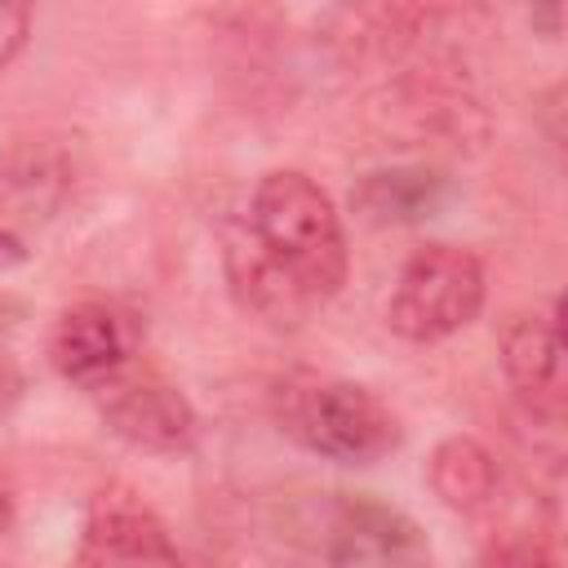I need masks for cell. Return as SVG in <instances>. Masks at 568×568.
<instances>
[{
  "mask_svg": "<svg viewBox=\"0 0 568 568\" xmlns=\"http://www.w3.org/2000/svg\"><path fill=\"white\" fill-rule=\"evenodd\" d=\"M439 178L430 169H382L359 186V204L386 222L426 217L439 204Z\"/></svg>",
  "mask_w": 568,
  "mask_h": 568,
  "instance_id": "10",
  "label": "cell"
},
{
  "mask_svg": "<svg viewBox=\"0 0 568 568\" xmlns=\"http://www.w3.org/2000/svg\"><path fill=\"white\" fill-rule=\"evenodd\" d=\"M484 306V266L457 244L417 248L390 288L386 320L404 342H444Z\"/></svg>",
  "mask_w": 568,
  "mask_h": 568,
  "instance_id": "3",
  "label": "cell"
},
{
  "mask_svg": "<svg viewBox=\"0 0 568 568\" xmlns=\"http://www.w3.org/2000/svg\"><path fill=\"white\" fill-rule=\"evenodd\" d=\"M280 399H284L280 408L284 430L320 457L368 466L399 444L395 413L368 386L342 377H302L288 382Z\"/></svg>",
  "mask_w": 568,
  "mask_h": 568,
  "instance_id": "2",
  "label": "cell"
},
{
  "mask_svg": "<svg viewBox=\"0 0 568 568\" xmlns=\"http://www.w3.org/2000/svg\"><path fill=\"white\" fill-rule=\"evenodd\" d=\"M84 564H173L164 524L129 493H102L84 524Z\"/></svg>",
  "mask_w": 568,
  "mask_h": 568,
  "instance_id": "7",
  "label": "cell"
},
{
  "mask_svg": "<svg viewBox=\"0 0 568 568\" xmlns=\"http://www.w3.org/2000/svg\"><path fill=\"white\" fill-rule=\"evenodd\" d=\"M31 9L36 0H0V67L22 49L31 31Z\"/></svg>",
  "mask_w": 568,
  "mask_h": 568,
  "instance_id": "11",
  "label": "cell"
},
{
  "mask_svg": "<svg viewBox=\"0 0 568 568\" xmlns=\"http://www.w3.org/2000/svg\"><path fill=\"white\" fill-rule=\"evenodd\" d=\"M226 275L248 311L297 324L346 280V235L333 200L293 169L266 173L226 235Z\"/></svg>",
  "mask_w": 568,
  "mask_h": 568,
  "instance_id": "1",
  "label": "cell"
},
{
  "mask_svg": "<svg viewBox=\"0 0 568 568\" xmlns=\"http://www.w3.org/2000/svg\"><path fill=\"white\" fill-rule=\"evenodd\" d=\"M49 355L62 377L80 386H102L133 359V324L106 306V302H80L71 306L49 342Z\"/></svg>",
  "mask_w": 568,
  "mask_h": 568,
  "instance_id": "5",
  "label": "cell"
},
{
  "mask_svg": "<svg viewBox=\"0 0 568 568\" xmlns=\"http://www.w3.org/2000/svg\"><path fill=\"white\" fill-rule=\"evenodd\" d=\"M93 390H102V413H106L111 430L138 448L182 453L195 439V413H191L186 395L151 373L120 368L115 377H106Z\"/></svg>",
  "mask_w": 568,
  "mask_h": 568,
  "instance_id": "4",
  "label": "cell"
},
{
  "mask_svg": "<svg viewBox=\"0 0 568 568\" xmlns=\"http://www.w3.org/2000/svg\"><path fill=\"white\" fill-rule=\"evenodd\" d=\"M430 488L444 497V506L475 515V510L493 506V497H497V462L484 444L453 435L430 457Z\"/></svg>",
  "mask_w": 568,
  "mask_h": 568,
  "instance_id": "9",
  "label": "cell"
},
{
  "mask_svg": "<svg viewBox=\"0 0 568 568\" xmlns=\"http://www.w3.org/2000/svg\"><path fill=\"white\" fill-rule=\"evenodd\" d=\"M13 395H18V364H13L9 346L0 342V408H4Z\"/></svg>",
  "mask_w": 568,
  "mask_h": 568,
  "instance_id": "13",
  "label": "cell"
},
{
  "mask_svg": "<svg viewBox=\"0 0 568 568\" xmlns=\"http://www.w3.org/2000/svg\"><path fill=\"white\" fill-rule=\"evenodd\" d=\"M501 368L515 386V395L528 404V413L559 422L568 404V377H564V333L555 315H524L506 324L501 333Z\"/></svg>",
  "mask_w": 568,
  "mask_h": 568,
  "instance_id": "6",
  "label": "cell"
},
{
  "mask_svg": "<svg viewBox=\"0 0 568 568\" xmlns=\"http://www.w3.org/2000/svg\"><path fill=\"white\" fill-rule=\"evenodd\" d=\"M528 4H532V22L546 36H559V27H564V0H528Z\"/></svg>",
  "mask_w": 568,
  "mask_h": 568,
  "instance_id": "12",
  "label": "cell"
},
{
  "mask_svg": "<svg viewBox=\"0 0 568 568\" xmlns=\"http://www.w3.org/2000/svg\"><path fill=\"white\" fill-rule=\"evenodd\" d=\"M328 537L333 564H422L430 555L417 524L382 501H342Z\"/></svg>",
  "mask_w": 568,
  "mask_h": 568,
  "instance_id": "8",
  "label": "cell"
}]
</instances>
